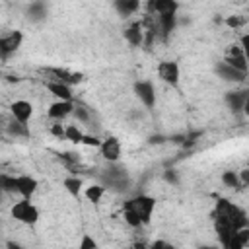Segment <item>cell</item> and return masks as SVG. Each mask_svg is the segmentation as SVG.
I'll return each instance as SVG.
<instances>
[{"instance_id": "10", "label": "cell", "mask_w": 249, "mask_h": 249, "mask_svg": "<svg viewBox=\"0 0 249 249\" xmlns=\"http://www.w3.org/2000/svg\"><path fill=\"white\" fill-rule=\"evenodd\" d=\"M179 2L177 0H146V14L160 16V14H177Z\"/></svg>"}, {"instance_id": "28", "label": "cell", "mask_w": 249, "mask_h": 249, "mask_svg": "<svg viewBox=\"0 0 249 249\" xmlns=\"http://www.w3.org/2000/svg\"><path fill=\"white\" fill-rule=\"evenodd\" d=\"M245 21H247V19H245L243 16H228L224 23H226L230 29H237V27H243Z\"/></svg>"}, {"instance_id": "25", "label": "cell", "mask_w": 249, "mask_h": 249, "mask_svg": "<svg viewBox=\"0 0 249 249\" xmlns=\"http://www.w3.org/2000/svg\"><path fill=\"white\" fill-rule=\"evenodd\" d=\"M64 134H66V140L72 142V144H80L82 138H84V130L78 124H66L64 126Z\"/></svg>"}, {"instance_id": "24", "label": "cell", "mask_w": 249, "mask_h": 249, "mask_svg": "<svg viewBox=\"0 0 249 249\" xmlns=\"http://www.w3.org/2000/svg\"><path fill=\"white\" fill-rule=\"evenodd\" d=\"M0 187L6 195H18V189H16V175H10V173H0Z\"/></svg>"}, {"instance_id": "7", "label": "cell", "mask_w": 249, "mask_h": 249, "mask_svg": "<svg viewBox=\"0 0 249 249\" xmlns=\"http://www.w3.org/2000/svg\"><path fill=\"white\" fill-rule=\"evenodd\" d=\"M121 152H123V148H121V140L117 136H105V138H101L99 154H101V158L105 161L117 163L121 160Z\"/></svg>"}, {"instance_id": "5", "label": "cell", "mask_w": 249, "mask_h": 249, "mask_svg": "<svg viewBox=\"0 0 249 249\" xmlns=\"http://www.w3.org/2000/svg\"><path fill=\"white\" fill-rule=\"evenodd\" d=\"M21 43H23V33L19 29H14L6 35H0V60H6L14 53H18Z\"/></svg>"}, {"instance_id": "22", "label": "cell", "mask_w": 249, "mask_h": 249, "mask_svg": "<svg viewBox=\"0 0 249 249\" xmlns=\"http://www.w3.org/2000/svg\"><path fill=\"white\" fill-rule=\"evenodd\" d=\"M72 115L76 117V121H80V123H84V124L91 123V109H89L88 105L80 103V101H74V109H72Z\"/></svg>"}, {"instance_id": "16", "label": "cell", "mask_w": 249, "mask_h": 249, "mask_svg": "<svg viewBox=\"0 0 249 249\" xmlns=\"http://www.w3.org/2000/svg\"><path fill=\"white\" fill-rule=\"evenodd\" d=\"M45 86H47L49 93L54 95L56 99H74L72 86H66V84H62V82H53V80H47Z\"/></svg>"}, {"instance_id": "4", "label": "cell", "mask_w": 249, "mask_h": 249, "mask_svg": "<svg viewBox=\"0 0 249 249\" xmlns=\"http://www.w3.org/2000/svg\"><path fill=\"white\" fill-rule=\"evenodd\" d=\"M41 74L47 80L62 82L66 86H76V84L84 82V74L82 72H74L70 68H60V66H45V68H41Z\"/></svg>"}, {"instance_id": "32", "label": "cell", "mask_w": 249, "mask_h": 249, "mask_svg": "<svg viewBox=\"0 0 249 249\" xmlns=\"http://www.w3.org/2000/svg\"><path fill=\"white\" fill-rule=\"evenodd\" d=\"M237 177H239L241 187H247V185H249V169H241V171H237Z\"/></svg>"}, {"instance_id": "36", "label": "cell", "mask_w": 249, "mask_h": 249, "mask_svg": "<svg viewBox=\"0 0 249 249\" xmlns=\"http://www.w3.org/2000/svg\"><path fill=\"white\" fill-rule=\"evenodd\" d=\"M4 195H6V193H4V191H2V187H0V202H2V196H4Z\"/></svg>"}, {"instance_id": "27", "label": "cell", "mask_w": 249, "mask_h": 249, "mask_svg": "<svg viewBox=\"0 0 249 249\" xmlns=\"http://www.w3.org/2000/svg\"><path fill=\"white\" fill-rule=\"evenodd\" d=\"M49 132L58 138V140H66V134H64V126H62V121H54L51 126H49Z\"/></svg>"}, {"instance_id": "6", "label": "cell", "mask_w": 249, "mask_h": 249, "mask_svg": "<svg viewBox=\"0 0 249 249\" xmlns=\"http://www.w3.org/2000/svg\"><path fill=\"white\" fill-rule=\"evenodd\" d=\"M156 70H158V78L161 82H165L167 86L175 88L179 84L181 68H179V64L175 60H161V62H158V68Z\"/></svg>"}, {"instance_id": "29", "label": "cell", "mask_w": 249, "mask_h": 249, "mask_svg": "<svg viewBox=\"0 0 249 249\" xmlns=\"http://www.w3.org/2000/svg\"><path fill=\"white\" fill-rule=\"evenodd\" d=\"M80 144L89 146V148H99L101 138H99V136H95V134H84V138H82V142H80Z\"/></svg>"}, {"instance_id": "12", "label": "cell", "mask_w": 249, "mask_h": 249, "mask_svg": "<svg viewBox=\"0 0 249 249\" xmlns=\"http://www.w3.org/2000/svg\"><path fill=\"white\" fill-rule=\"evenodd\" d=\"M16 189L21 198H31L39 189V181L31 175H16Z\"/></svg>"}, {"instance_id": "2", "label": "cell", "mask_w": 249, "mask_h": 249, "mask_svg": "<svg viewBox=\"0 0 249 249\" xmlns=\"http://www.w3.org/2000/svg\"><path fill=\"white\" fill-rule=\"evenodd\" d=\"M210 216H212V218H218V220L230 222L235 230L247 226V212H245L241 206H237L235 202L228 200V198H218Z\"/></svg>"}, {"instance_id": "8", "label": "cell", "mask_w": 249, "mask_h": 249, "mask_svg": "<svg viewBox=\"0 0 249 249\" xmlns=\"http://www.w3.org/2000/svg\"><path fill=\"white\" fill-rule=\"evenodd\" d=\"M134 93L140 99V103L146 109H154L156 107V88L150 80H138L134 82Z\"/></svg>"}, {"instance_id": "30", "label": "cell", "mask_w": 249, "mask_h": 249, "mask_svg": "<svg viewBox=\"0 0 249 249\" xmlns=\"http://www.w3.org/2000/svg\"><path fill=\"white\" fill-rule=\"evenodd\" d=\"M29 14L33 16V19H41V18L45 16V8H43V4H31Z\"/></svg>"}, {"instance_id": "19", "label": "cell", "mask_w": 249, "mask_h": 249, "mask_svg": "<svg viewBox=\"0 0 249 249\" xmlns=\"http://www.w3.org/2000/svg\"><path fill=\"white\" fill-rule=\"evenodd\" d=\"M247 245H249V228L243 226L233 231V235L228 243V249H245Z\"/></svg>"}, {"instance_id": "3", "label": "cell", "mask_w": 249, "mask_h": 249, "mask_svg": "<svg viewBox=\"0 0 249 249\" xmlns=\"http://www.w3.org/2000/svg\"><path fill=\"white\" fill-rule=\"evenodd\" d=\"M10 214L16 222L25 224V226H35L39 222V208L31 202V198H21L12 204Z\"/></svg>"}, {"instance_id": "18", "label": "cell", "mask_w": 249, "mask_h": 249, "mask_svg": "<svg viewBox=\"0 0 249 249\" xmlns=\"http://www.w3.org/2000/svg\"><path fill=\"white\" fill-rule=\"evenodd\" d=\"M218 74L224 78V80H228V82H245V78H247V72H239V70H235V68H231L230 64H226L224 60L218 64Z\"/></svg>"}, {"instance_id": "26", "label": "cell", "mask_w": 249, "mask_h": 249, "mask_svg": "<svg viewBox=\"0 0 249 249\" xmlns=\"http://www.w3.org/2000/svg\"><path fill=\"white\" fill-rule=\"evenodd\" d=\"M220 179H222V183H224L228 189H241V183H239L237 171H231V169H228V171H222Z\"/></svg>"}, {"instance_id": "20", "label": "cell", "mask_w": 249, "mask_h": 249, "mask_svg": "<svg viewBox=\"0 0 249 249\" xmlns=\"http://www.w3.org/2000/svg\"><path fill=\"white\" fill-rule=\"evenodd\" d=\"M62 187H64V191H66L70 196L80 198V193H82L84 181H82V177H78V175H68V177H64Z\"/></svg>"}, {"instance_id": "11", "label": "cell", "mask_w": 249, "mask_h": 249, "mask_svg": "<svg viewBox=\"0 0 249 249\" xmlns=\"http://www.w3.org/2000/svg\"><path fill=\"white\" fill-rule=\"evenodd\" d=\"M10 115H12L16 121L27 124V123L31 121V117H33V105H31L29 101H25V99H16V101H12V105H10Z\"/></svg>"}, {"instance_id": "17", "label": "cell", "mask_w": 249, "mask_h": 249, "mask_svg": "<svg viewBox=\"0 0 249 249\" xmlns=\"http://www.w3.org/2000/svg\"><path fill=\"white\" fill-rule=\"evenodd\" d=\"M113 8L119 16L130 18L140 10V0H113Z\"/></svg>"}, {"instance_id": "34", "label": "cell", "mask_w": 249, "mask_h": 249, "mask_svg": "<svg viewBox=\"0 0 249 249\" xmlns=\"http://www.w3.org/2000/svg\"><path fill=\"white\" fill-rule=\"evenodd\" d=\"M152 247H169V243H165V241H154Z\"/></svg>"}, {"instance_id": "21", "label": "cell", "mask_w": 249, "mask_h": 249, "mask_svg": "<svg viewBox=\"0 0 249 249\" xmlns=\"http://www.w3.org/2000/svg\"><path fill=\"white\" fill-rule=\"evenodd\" d=\"M224 62L230 64L231 68L239 70V72H247V70H249V62H247V54H245V53H237V54H228V53H226Z\"/></svg>"}, {"instance_id": "15", "label": "cell", "mask_w": 249, "mask_h": 249, "mask_svg": "<svg viewBox=\"0 0 249 249\" xmlns=\"http://www.w3.org/2000/svg\"><path fill=\"white\" fill-rule=\"evenodd\" d=\"M4 130H6L12 138H29V136H31L29 126H27L25 123L16 121L12 115H10V119H8V121H4Z\"/></svg>"}, {"instance_id": "35", "label": "cell", "mask_w": 249, "mask_h": 249, "mask_svg": "<svg viewBox=\"0 0 249 249\" xmlns=\"http://www.w3.org/2000/svg\"><path fill=\"white\" fill-rule=\"evenodd\" d=\"M6 80H8V82H19L18 76H6Z\"/></svg>"}, {"instance_id": "9", "label": "cell", "mask_w": 249, "mask_h": 249, "mask_svg": "<svg viewBox=\"0 0 249 249\" xmlns=\"http://www.w3.org/2000/svg\"><path fill=\"white\" fill-rule=\"evenodd\" d=\"M72 109H74V99H56L54 103L49 105L47 117L51 121H62L68 115H72Z\"/></svg>"}, {"instance_id": "37", "label": "cell", "mask_w": 249, "mask_h": 249, "mask_svg": "<svg viewBox=\"0 0 249 249\" xmlns=\"http://www.w3.org/2000/svg\"><path fill=\"white\" fill-rule=\"evenodd\" d=\"M0 134H2V126H0Z\"/></svg>"}, {"instance_id": "31", "label": "cell", "mask_w": 249, "mask_h": 249, "mask_svg": "<svg viewBox=\"0 0 249 249\" xmlns=\"http://www.w3.org/2000/svg\"><path fill=\"white\" fill-rule=\"evenodd\" d=\"M95 247H97V241L86 233V235L82 237V241H80V249H95Z\"/></svg>"}, {"instance_id": "13", "label": "cell", "mask_w": 249, "mask_h": 249, "mask_svg": "<svg viewBox=\"0 0 249 249\" xmlns=\"http://www.w3.org/2000/svg\"><path fill=\"white\" fill-rule=\"evenodd\" d=\"M226 103L230 105V109H231L233 113L247 111V107H249V91H247V89L228 91V93H226Z\"/></svg>"}, {"instance_id": "1", "label": "cell", "mask_w": 249, "mask_h": 249, "mask_svg": "<svg viewBox=\"0 0 249 249\" xmlns=\"http://www.w3.org/2000/svg\"><path fill=\"white\" fill-rule=\"evenodd\" d=\"M156 210V198L150 195H136L123 202V220L130 228L148 226Z\"/></svg>"}, {"instance_id": "14", "label": "cell", "mask_w": 249, "mask_h": 249, "mask_svg": "<svg viewBox=\"0 0 249 249\" xmlns=\"http://www.w3.org/2000/svg\"><path fill=\"white\" fill-rule=\"evenodd\" d=\"M123 35H124V41H126L130 47H142V43H144L142 21H132L128 27H124Z\"/></svg>"}, {"instance_id": "33", "label": "cell", "mask_w": 249, "mask_h": 249, "mask_svg": "<svg viewBox=\"0 0 249 249\" xmlns=\"http://www.w3.org/2000/svg\"><path fill=\"white\" fill-rule=\"evenodd\" d=\"M165 179H167L169 183H177V177H175L173 171H167V173H165Z\"/></svg>"}, {"instance_id": "23", "label": "cell", "mask_w": 249, "mask_h": 249, "mask_svg": "<svg viewBox=\"0 0 249 249\" xmlns=\"http://www.w3.org/2000/svg\"><path fill=\"white\" fill-rule=\"evenodd\" d=\"M103 195H105V187L99 185V183H91V185L86 187V191H84V196H86L89 202H93V204H97V202L103 198Z\"/></svg>"}]
</instances>
